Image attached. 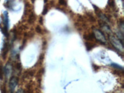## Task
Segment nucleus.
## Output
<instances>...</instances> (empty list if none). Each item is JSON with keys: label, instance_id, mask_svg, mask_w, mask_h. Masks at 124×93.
Listing matches in <instances>:
<instances>
[{"label": "nucleus", "instance_id": "obj_1", "mask_svg": "<svg viewBox=\"0 0 124 93\" xmlns=\"http://www.w3.org/2000/svg\"><path fill=\"white\" fill-rule=\"evenodd\" d=\"M110 41L115 48H117L119 51L123 52V50H124V46H123L122 40H121L120 39H118V38H117V37L114 36V35H110Z\"/></svg>", "mask_w": 124, "mask_h": 93}, {"label": "nucleus", "instance_id": "obj_2", "mask_svg": "<svg viewBox=\"0 0 124 93\" xmlns=\"http://www.w3.org/2000/svg\"><path fill=\"white\" fill-rule=\"evenodd\" d=\"M93 35H94V37H96V39L98 40L102 44H104L106 43V39L104 36V34H103L100 30L96 29H94V34Z\"/></svg>", "mask_w": 124, "mask_h": 93}, {"label": "nucleus", "instance_id": "obj_3", "mask_svg": "<svg viewBox=\"0 0 124 93\" xmlns=\"http://www.w3.org/2000/svg\"><path fill=\"white\" fill-rule=\"evenodd\" d=\"M17 83H18V79L17 78L13 76L9 80V88L11 89V91L13 93V91H14L15 87L17 86Z\"/></svg>", "mask_w": 124, "mask_h": 93}, {"label": "nucleus", "instance_id": "obj_4", "mask_svg": "<svg viewBox=\"0 0 124 93\" xmlns=\"http://www.w3.org/2000/svg\"><path fill=\"white\" fill-rule=\"evenodd\" d=\"M4 75L6 76V78L9 77L10 75L12 74V71H13V67H12V65L10 63H7L5 66L4 68Z\"/></svg>", "mask_w": 124, "mask_h": 93}, {"label": "nucleus", "instance_id": "obj_5", "mask_svg": "<svg viewBox=\"0 0 124 93\" xmlns=\"http://www.w3.org/2000/svg\"><path fill=\"white\" fill-rule=\"evenodd\" d=\"M9 50V44L8 43H5L3 46V48L2 49V56H3V58H5L6 54H7Z\"/></svg>", "mask_w": 124, "mask_h": 93}, {"label": "nucleus", "instance_id": "obj_6", "mask_svg": "<svg viewBox=\"0 0 124 93\" xmlns=\"http://www.w3.org/2000/svg\"><path fill=\"white\" fill-rule=\"evenodd\" d=\"M35 16H34V14H32L31 16H30L29 17V23H32L34 21V20H35Z\"/></svg>", "mask_w": 124, "mask_h": 93}, {"label": "nucleus", "instance_id": "obj_7", "mask_svg": "<svg viewBox=\"0 0 124 93\" xmlns=\"http://www.w3.org/2000/svg\"><path fill=\"white\" fill-rule=\"evenodd\" d=\"M111 66H113L114 68H118V69H121L122 70H123V67H122L121 66H120V65H117V64H116V63H112V64H111Z\"/></svg>", "mask_w": 124, "mask_h": 93}, {"label": "nucleus", "instance_id": "obj_8", "mask_svg": "<svg viewBox=\"0 0 124 93\" xmlns=\"http://www.w3.org/2000/svg\"><path fill=\"white\" fill-rule=\"evenodd\" d=\"M3 68H2L1 66H0V78H2V76H3Z\"/></svg>", "mask_w": 124, "mask_h": 93}, {"label": "nucleus", "instance_id": "obj_9", "mask_svg": "<svg viewBox=\"0 0 124 93\" xmlns=\"http://www.w3.org/2000/svg\"><path fill=\"white\" fill-rule=\"evenodd\" d=\"M36 31H37V32L41 33L42 32V29H41V28L39 26H37V27H36Z\"/></svg>", "mask_w": 124, "mask_h": 93}, {"label": "nucleus", "instance_id": "obj_10", "mask_svg": "<svg viewBox=\"0 0 124 93\" xmlns=\"http://www.w3.org/2000/svg\"><path fill=\"white\" fill-rule=\"evenodd\" d=\"M47 13V7H46V6H45V7H44V11H43L42 14H45L46 13Z\"/></svg>", "mask_w": 124, "mask_h": 93}, {"label": "nucleus", "instance_id": "obj_11", "mask_svg": "<svg viewBox=\"0 0 124 93\" xmlns=\"http://www.w3.org/2000/svg\"><path fill=\"white\" fill-rule=\"evenodd\" d=\"M15 93H24V91L23 89H19V90H17Z\"/></svg>", "mask_w": 124, "mask_h": 93}, {"label": "nucleus", "instance_id": "obj_12", "mask_svg": "<svg viewBox=\"0 0 124 93\" xmlns=\"http://www.w3.org/2000/svg\"><path fill=\"white\" fill-rule=\"evenodd\" d=\"M60 3L62 4H66V2L64 1H60Z\"/></svg>", "mask_w": 124, "mask_h": 93}, {"label": "nucleus", "instance_id": "obj_13", "mask_svg": "<svg viewBox=\"0 0 124 93\" xmlns=\"http://www.w3.org/2000/svg\"><path fill=\"white\" fill-rule=\"evenodd\" d=\"M40 21L41 24H42V17H40Z\"/></svg>", "mask_w": 124, "mask_h": 93}]
</instances>
